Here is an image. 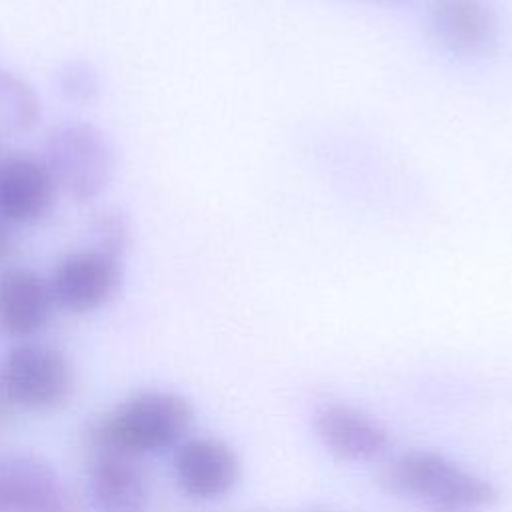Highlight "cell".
<instances>
[{"label": "cell", "mask_w": 512, "mask_h": 512, "mask_svg": "<svg viewBox=\"0 0 512 512\" xmlns=\"http://www.w3.org/2000/svg\"><path fill=\"white\" fill-rule=\"evenodd\" d=\"M14 250H16L14 224L0 214V266L10 260Z\"/></svg>", "instance_id": "obj_16"}, {"label": "cell", "mask_w": 512, "mask_h": 512, "mask_svg": "<svg viewBox=\"0 0 512 512\" xmlns=\"http://www.w3.org/2000/svg\"><path fill=\"white\" fill-rule=\"evenodd\" d=\"M380 484L422 512H488L500 500L492 480L436 450L398 454L382 470Z\"/></svg>", "instance_id": "obj_1"}, {"label": "cell", "mask_w": 512, "mask_h": 512, "mask_svg": "<svg viewBox=\"0 0 512 512\" xmlns=\"http://www.w3.org/2000/svg\"><path fill=\"white\" fill-rule=\"evenodd\" d=\"M432 38L452 56L484 58L500 40V16L490 0H430Z\"/></svg>", "instance_id": "obj_6"}, {"label": "cell", "mask_w": 512, "mask_h": 512, "mask_svg": "<svg viewBox=\"0 0 512 512\" xmlns=\"http://www.w3.org/2000/svg\"><path fill=\"white\" fill-rule=\"evenodd\" d=\"M0 112L18 128H28L38 118L34 92L6 72H0Z\"/></svg>", "instance_id": "obj_13"}, {"label": "cell", "mask_w": 512, "mask_h": 512, "mask_svg": "<svg viewBox=\"0 0 512 512\" xmlns=\"http://www.w3.org/2000/svg\"><path fill=\"white\" fill-rule=\"evenodd\" d=\"M192 420L194 408L184 396L150 390L120 404L90 432V442L140 456L178 444Z\"/></svg>", "instance_id": "obj_2"}, {"label": "cell", "mask_w": 512, "mask_h": 512, "mask_svg": "<svg viewBox=\"0 0 512 512\" xmlns=\"http://www.w3.org/2000/svg\"><path fill=\"white\" fill-rule=\"evenodd\" d=\"M90 490L100 512H144L148 484L136 456L90 442Z\"/></svg>", "instance_id": "obj_11"}, {"label": "cell", "mask_w": 512, "mask_h": 512, "mask_svg": "<svg viewBox=\"0 0 512 512\" xmlns=\"http://www.w3.org/2000/svg\"><path fill=\"white\" fill-rule=\"evenodd\" d=\"M54 296L48 280L30 268L0 272V332L14 338L32 336L46 326Z\"/></svg>", "instance_id": "obj_12"}, {"label": "cell", "mask_w": 512, "mask_h": 512, "mask_svg": "<svg viewBox=\"0 0 512 512\" xmlns=\"http://www.w3.org/2000/svg\"><path fill=\"white\" fill-rule=\"evenodd\" d=\"M62 90L74 100H90L96 94V76L82 62L68 64L62 72Z\"/></svg>", "instance_id": "obj_15"}, {"label": "cell", "mask_w": 512, "mask_h": 512, "mask_svg": "<svg viewBox=\"0 0 512 512\" xmlns=\"http://www.w3.org/2000/svg\"><path fill=\"white\" fill-rule=\"evenodd\" d=\"M90 232L94 236V248L112 252L116 256L122 254V250L128 244L130 228L124 218V214L116 210H102L94 216Z\"/></svg>", "instance_id": "obj_14"}, {"label": "cell", "mask_w": 512, "mask_h": 512, "mask_svg": "<svg viewBox=\"0 0 512 512\" xmlns=\"http://www.w3.org/2000/svg\"><path fill=\"white\" fill-rule=\"evenodd\" d=\"M174 472L180 488L196 500H216L228 494L240 476V460L230 444L198 436L178 444Z\"/></svg>", "instance_id": "obj_9"}, {"label": "cell", "mask_w": 512, "mask_h": 512, "mask_svg": "<svg viewBox=\"0 0 512 512\" xmlns=\"http://www.w3.org/2000/svg\"><path fill=\"white\" fill-rule=\"evenodd\" d=\"M44 164L58 190L74 200H92L108 186L114 152L106 134L88 122L58 126L44 144Z\"/></svg>", "instance_id": "obj_3"}, {"label": "cell", "mask_w": 512, "mask_h": 512, "mask_svg": "<svg viewBox=\"0 0 512 512\" xmlns=\"http://www.w3.org/2000/svg\"><path fill=\"white\" fill-rule=\"evenodd\" d=\"M358 2H366V4H380V6H394V4H402L406 0H358Z\"/></svg>", "instance_id": "obj_18"}, {"label": "cell", "mask_w": 512, "mask_h": 512, "mask_svg": "<svg viewBox=\"0 0 512 512\" xmlns=\"http://www.w3.org/2000/svg\"><path fill=\"white\" fill-rule=\"evenodd\" d=\"M120 280V256L90 246L60 258L48 284L58 306L80 314L106 304L118 290Z\"/></svg>", "instance_id": "obj_5"}, {"label": "cell", "mask_w": 512, "mask_h": 512, "mask_svg": "<svg viewBox=\"0 0 512 512\" xmlns=\"http://www.w3.org/2000/svg\"><path fill=\"white\" fill-rule=\"evenodd\" d=\"M14 402H12V398L8 396V392H6V388H4V384H2V380H0V428L12 418V410H14Z\"/></svg>", "instance_id": "obj_17"}, {"label": "cell", "mask_w": 512, "mask_h": 512, "mask_svg": "<svg viewBox=\"0 0 512 512\" xmlns=\"http://www.w3.org/2000/svg\"><path fill=\"white\" fill-rule=\"evenodd\" d=\"M58 186L42 158L10 154L0 158V214L12 224H30L46 216Z\"/></svg>", "instance_id": "obj_10"}, {"label": "cell", "mask_w": 512, "mask_h": 512, "mask_svg": "<svg viewBox=\"0 0 512 512\" xmlns=\"http://www.w3.org/2000/svg\"><path fill=\"white\" fill-rule=\"evenodd\" d=\"M314 430L330 454L348 462L376 460L390 446V434L380 420L342 402L320 406L314 412Z\"/></svg>", "instance_id": "obj_8"}, {"label": "cell", "mask_w": 512, "mask_h": 512, "mask_svg": "<svg viewBox=\"0 0 512 512\" xmlns=\"http://www.w3.org/2000/svg\"><path fill=\"white\" fill-rule=\"evenodd\" d=\"M0 380L12 402L30 410L58 408L74 388L68 358L46 344L12 348L0 368Z\"/></svg>", "instance_id": "obj_4"}, {"label": "cell", "mask_w": 512, "mask_h": 512, "mask_svg": "<svg viewBox=\"0 0 512 512\" xmlns=\"http://www.w3.org/2000/svg\"><path fill=\"white\" fill-rule=\"evenodd\" d=\"M0 512H76L50 464L28 454L0 456Z\"/></svg>", "instance_id": "obj_7"}]
</instances>
